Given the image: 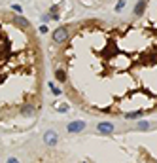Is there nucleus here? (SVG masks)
<instances>
[{
	"label": "nucleus",
	"mask_w": 157,
	"mask_h": 163,
	"mask_svg": "<svg viewBox=\"0 0 157 163\" xmlns=\"http://www.w3.org/2000/svg\"><path fill=\"white\" fill-rule=\"evenodd\" d=\"M53 40L57 42V44H63V42L68 40V29L66 27H59L57 30L53 32Z\"/></svg>",
	"instance_id": "nucleus-1"
},
{
	"label": "nucleus",
	"mask_w": 157,
	"mask_h": 163,
	"mask_svg": "<svg viewBox=\"0 0 157 163\" xmlns=\"http://www.w3.org/2000/svg\"><path fill=\"white\" fill-rule=\"evenodd\" d=\"M44 142H46L48 146H55L59 142V135L55 133V131H48L46 135H44Z\"/></svg>",
	"instance_id": "nucleus-2"
},
{
	"label": "nucleus",
	"mask_w": 157,
	"mask_h": 163,
	"mask_svg": "<svg viewBox=\"0 0 157 163\" xmlns=\"http://www.w3.org/2000/svg\"><path fill=\"white\" fill-rule=\"evenodd\" d=\"M83 127H85V122H82V119L70 122L68 123V133H80V131H83Z\"/></svg>",
	"instance_id": "nucleus-3"
},
{
	"label": "nucleus",
	"mask_w": 157,
	"mask_h": 163,
	"mask_svg": "<svg viewBox=\"0 0 157 163\" xmlns=\"http://www.w3.org/2000/svg\"><path fill=\"white\" fill-rule=\"evenodd\" d=\"M98 133H102V135H110V133H114V123H110V122H102V123H98Z\"/></svg>",
	"instance_id": "nucleus-4"
},
{
	"label": "nucleus",
	"mask_w": 157,
	"mask_h": 163,
	"mask_svg": "<svg viewBox=\"0 0 157 163\" xmlns=\"http://www.w3.org/2000/svg\"><path fill=\"white\" fill-rule=\"evenodd\" d=\"M144 12H146V0H138L136 8H134V15H136V17H140Z\"/></svg>",
	"instance_id": "nucleus-5"
},
{
	"label": "nucleus",
	"mask_w": 157,
	"mask_h": 163,
	"mask_svg": "<svg viewBox=\"0 0 157 163\" xmlns=\"http://www.w3.org/2000/svg\"><path fill=\"white\" fill-rule=\"evenodd\" d=\"M21 114H23V116H32V114H34V108H32L30 104H25L23 110H21Z\"/></svg>",
	"instance_id": "nucleus-6"
},
{
	"label": "nucleus",
	"mask_w": 157,
	"mask_h": 163,
	"mask_svg": "<svg viewBox=\"0 0 157 163\" xmlns=\"http://www.w3.org/2000/svg\"><path fill=\"white\" fill-rule=\"evenodd\" d=\"M55 78H57L59 82H64V80H66V74H64V70H59V68H57V70H55Z\"/></svg>",
	"instance_id": "nucleus-7"
},
{
	"label": "nucleus",
	"mask_w": 157,
	"mask_h": 163,
	"mask_svg": "<svg viewBox=\"0 0 157 163\" xmlns=\"http://www.w3.org/2000/svg\"><path fill=\"white\" fill-rule=\"evenodd\" d=\"M123 8H125V0H119V2L116 4V12H121Z\"/></svg>",
	"instance_id": "nucleus-8"
},
{
	"label": "nucleus",
	"mask_w": 157,
	"mask_h": 163,
	"mask_svg": "<svg viewBox=\"0 0 157 163\" xmlns=\"http://www.w3.org/2000/svg\"><path fill=\"white\" fill-rule=\"evenodd\" d=\"M142 114H144V112H134V114H127V118H131V119H132V118H140Z\"/></svg>",
	"instance_id": "nucleus-9"
},
{
	"label": "nucleus",
	"mask_w": 157,
	"mask_h": 163,
	"mask_svg": "<svg viewBox=\"0 0 157 163\" xmlns=\"http://www.w3.org/2000/svg\"><path fill=\"white\" fill-rule=\"evenodd\" d=\"M12 8H13V12H17V14H21V12H23V8H21L19 4H13Z\"/></svg>",
	"instance_id": "nucleus-10"
},
{
	"label": "nucleus",
	"mask_w": 157,
	"mask_h": 163,
	"mask_svg": "<svg viewBox=\"0 0 157 163\" xmlns=\"http://www.w3.org/2000/svg\"><path fill=\"white\" fill-rule=\"evenodd\" d=\"M49 87H51V91H53L55 95H61V89H57V87H55L53 83H49Z\"/></svg>",
	"instance_id": "nucleus-11"
},
{
	"label": "nucleus",
	"mask_w": 157,
	"mask_h": 163,
	"mask_svg": "<svg viewBox=\"0 0 157 163\" xmlns=\"http://www.w3.org/2000/svg\"><path fill=\"white\" fill-rule=\"evenodd\" d=\"M66 110H68V104H61L59 106V112H66Z\"/></svg>",
	"instance_id": "nucleus-12"
},
{
	"label": "nucleus",
	"mask_w": 157,
	"mask_h": 163,
	"mask_svg": "<svg viewBox=\"0 0 157 163\" xmlns=\"http://www.w3.org/2000/svg\"><path fill=\"white\" fill-rule=\"evenodd\" d=\"M40 32H42V34H46V32H48V27L46 25H40V29H38Z\"/></svg>",
	"instance_id": "nucleus-13"
},
{
	"label": "nucleus",
	"mask_w": 157,
	"mask_h": 163,
	"mask_svg": "<svg viewBox=\"0 0 157 163\" xmlns=\"http://www.w3.org/2000/svg\"><path fill=\"white\" fill-rule=\"evenodd\" d=\"M15 21H17V23H19V25H27V21H25V19H23V17H17V19H15Z\"/></svg>",
	"instance_id": "nucleus-14"
},
{
	"label": "nucleus",
	"mask_w": 157,
	"mask_h": 163,
	"mask_svg": "<svg viewBox=\"0 0 157 163\" xmlns=\"http://www.w3.org/2000/svg\"><path fill=\"white\" fill-rule=\"evenodd\" d=\"M57 10H59V6H51V10H49V14H57Z\"/></svg>",
	"instance_id": "nucleus-15"
},
{
	"label": "nucleus",
	"mask_w": 157,
	"mask_h": 163,
	"mask_svg": "<svg viewBox=\"0 0 157 163\" xmlns=\"http://www.w3.org/2000/svg\"><path fill=\"white\" fill-rule=\"evenodd\" d=\"M8 163H19V161H17L15 157H10V159H8Z\"/></svg>",
	"instance_id": "nucleus-16"
}]
</instances>
